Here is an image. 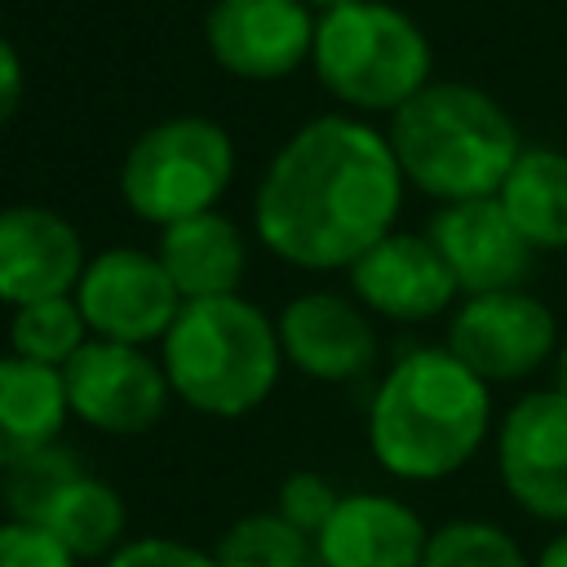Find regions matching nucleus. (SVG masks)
Wrapping results in <instances>:
<instances>
[{"mask_svg":"<svg viewBox=\"0 0 567 567\" xmlns=\"http://www.w3.org/2000/svg\"><path fill=\"white\" fill-rule=\"evenodd\" d=\"M403 173L381 128L332 111L301 124L266 164L252 195V235L284 266L350 270L377 239L399 230Z\"/></svg>","mask_w":567,"mask_h":567,"instance_id":"obj_1","label":"nucleus"},{"mask_svg":"<svg viewBox=\"0 0 567 567\" xmlns=\"http://www.w3.org/2000/svg\"><path fill=\"white\" fill-rule=\"evenodd\" d=\"M492 430V385L447 346H416L381 372L368 403V447L377 465L408 483L452 478Z\"/></svg>","mask_w":567,"mask_h":567,"instance_id":"obj_2","label":"nucleus"},{"mask_svg":"<svg viewBox=\"0 0 567 567\" xmlns=\"http://www.w3.org/2000/svg\"><path fill=\"white\" fill-rule=\"evenodd\" d=\"M385 142L403 182L434 204L496 195L523 151L509 111L465 80H430L390 115Z\"/></svg>","mask_w":567,"mask_h":567,"instance_id":"obj_3","label":"nucleus"},{"mask_svg":"<svg viewBox=\"0 0 567 567\" xmlns=\"http://www.w3.org/2000/svg\"><path fill=\"white\" fill-rule=\"evenodd\" d=\"M159 368L173 399L204 416L235 421L257 412L279 385V328L239 292L186 301L159 341Z\"/></svg>","mask_w":567,"mask_h":567,"instance_id":"obj_4","label":"nucleus"},{"mask_svg":"<svg viewBox=\"0 0 567 567\" xmlns=\"http://www.w3.org/2000/svg\"><path fill=\"white\" fill-rule=\"evenodd\" d=\"M310 71L346 115H394L434 80V53L416 18L390 0H354L315 18Z\"/></svg>","mask_w":567,"mask_h":567,"instance_id":"obj_5","label":"nucleus"},{"mask_svg":"<svg viewBox=\"0 0 567 567\" xmlns=\"http://www.w3.org/2000/svg\"><path fill=\"white\" fill-rule=\"evenodd\" d=\"M235 182V142L208 115H168L133 137L120 159V195L133 217L173 226L213 213Z\"/></svg>","mask_w":567,"mask_h":567,"instance_id":"obj_6","label":"nucleus"},{"mask_svg":"<svg viewBox=\"0 0 567 567\" xmlns=\"http://www.w3.org/2000/svg\"><path fill=\"white\" fill-rule=\"evenodd\" d=\"M478 381L514 385L536 377L558 354V323L540 297L527 288L461 297L447 315L443 341Z\"/></svg>","mask_w":567,"mask_h":567,"instance_id":"obj_7","label":"nucleus"},{"mask_svg":"<svg viewBox=\"0 0 567 567\" xmlns=\"http://www.w3.org/2000/svg\"><path fill=\"white\" fill-rule=\"evenodd\" d=\"M75 306L97 341L155 346L168 337L177 310L186 306L168 270L146 248H102L84 261L75 284Z\"/></svg>","mask_w":567,"mask_h":567,"instance_id":"obj_8","label":"nucleus"},{"mask_svg":"<svg viewBox=\"0 0 567 567\" xmlns=\"http://www.w3.org/2000/svg\"><path fill=\"white\" fill-rule=\"evenodd\" d=\"M62 390L71 421L120 439L159 425V416L173 403L168 377L151 350L97 337H89V346L62 368Z\"/></svg>","mask_w":567,"mask_h":567,"instance_id":"obj_9","label":"nucleus"},{"mask_svg":"<svg viewBox=\"0 0 567 567\" xmlns=\"http://www.w3.org/2000/svg\"><path fill=\"white\" fill-rule=\"evenodd\" d=\"M496 478L536 523L567 527V399L527 390L496 425Z\"/></svg>","mask_w":567,"mask_h":567,"instance_id":"obj_10","label":"nucleus"},{"mask_svg":"<svg viewBox=\"0 0 567 567\" xmlns=\"http://www.w3.org/2000/svg\"><path fill=\"white\" fill-rule=\"evenodd\" d=\"M204 44L235 80H284L310 62L315 13L306 0H213L204 13Z\"/></svg>","mask_w":567,"mask_h":567,"instance_id":"obj_11","label":"nucleus"},{"mask_svg":"<svg viewBox=\"0 0 567 567\" xmlns=\"http://www.w3.org/2000/svg\"><path fill=\"white\" fill-rule=\"evenodd\" d=\"M346 279L350 297L390 323H425L452 315L461 301L456 279L425 230H390L346 270Z\"/></svg>","mask_w":567,"mask_h":567,"instance_id":"obj_12","label":"nucleus"},{"mask_svg":"<svg viewBox=\"0 0 567 567\" xmlns=\"http://www.w3.org/2000/svg\"><path fill=\"white\" fill-rule=\"evenodd\" d=\"M275 328H279L284 363H292L310 381L346 385L377 363L372 315L346 292H332V288L297 292L279 310Z\"/></svg>","mask_w":567,"mask_h":567,"instance_id":"obj_13","label":"nucleus"},{"mask_svg":"<svg viewBox=\"0 0 567 567\" xmlns=\"http://www.w3.org/2000/svg\"><path fill=\"white\" fill-rule=\"evenodd\" d=\"M425 235L439 248V257L447 261L461 297L523 288L532 275V261H536L532 244L514 230V221L496 195L465 199V204H439Z\"/></svg>","mask_w":567,"mask_h":567,"instance_id":"obj_14","label":"nucleus"},{"mask_svg":"<svg viewBox=\"0 0 567 567\" xmlns=\"http://www.w3.org/2000/svg\"><path fill=\"white\" fill-rule=\"evenodd\" d=\"M84 239L62 213L44 204L0 208V301L9 310L49 297H71L84 275Z\"/></svg>","mask_w":567,"mask_h":567,"instance_id":"obj_15","label":"nucleus"},{"mask_svg":"<svg viewBox=\"0 0 567 567\" xmlns=\"http://www.w3.org/2000/svg\"><path fill=\"white\" fill-rule=\"evenodd\" d=\"M310 545L323 567H421L430 527L390 492H346Z\"/></svg>","mask_w":567,"mask_h":567,"instance_id":"obj_16","label":"nucleus"},{"mask_svg":"<svg viewBox=\"0 0 567 567\" xmlns=\"http://www.w3.org/2000/svg\"><path fill=\"white\" fill-rule=\"evenodd\" d=\"M155 257L168 270L182 301L235 297L248 275V239H244L239 221L226 217L221 208L164 226Z\"/></svg>","mask_w":567,"mask_h":567,"instance_id":"obj_17","label":"nucleus"},{"mask_svg":"<svg viewBox=\"0 0 567 567\" xmlns=\"http://www.w3.org/2000/svg\"><path fill=\"white\" fill-rule=\"evenodd\" d=\"M71 421L62 372L0 354V474L62 439Z\"/></svg>","mask_w":567,"mask_h":567,"instance_id":"obj_18","label":"nucleus"},{"mask_svg":"<svg viewBox=\"0 0 567 567\" xmlns=\"http://www.w3.org/2000/svg\"><path fill=\"white\" fill-rule=\"evenodd\" d=\"M496 199L532 252H567V151L523 146Z\"/></svg>","mask_w":567,"mask_h":567,"instance_id":"obj_19","label":"nucleus"},{"mask_svg":"<svg viewBox=\"0 0 567 567\" xmlns=\"http://www.w3.org/2000/svg\"><path fill=\"white\" fill-rule=\"evenodd\" d=\"M40 527L84 567V563H106L128 532V505L124 496L97 478V474H80L40 518Z\"/></svg>","mask_w":567,"mask_h":567,"instance_id":"obj_20","label":"nucleus"},{"mask_svg":"<svg viewBox=\"0 0 567 567\" xmlns=\"http://www.w3.org/2000/svg\"><path fill=\"white\" fill-rule=\"evenodd\" d=\"M89 323L75 306V297H49L18 306L9 315V354L62 372L84 346H89Z\"/></svg>","mask_w":567,"mask_h":567,"instance_id":"obj_21","label":"nucleus"},{"mask_svg":"<svg viewBox=\"0 0 567 567\" xmlns=\"http://www.w3.org/2000/svg\"><path fill=\"white\" fill-rule=\"evenodd\" d=\"M80 474H89L84 461H80V452L58 439V443H49V447L22 456L18 465H9V470L0 474V505H4V514H9L13 523H35V527H40V518L49 514V505H53Z\"/></svg>","mask_w":567,"mask_h":567,"instance_id":"obj_22","label":"nucleus"},{"mask_svg":"<svg viewBox=\"0 0 567 567\" xmlns=\"http://www.w3.org/2000/svg\"><path fill=\"white\" fill-rule=\"evenodd\" d=\"M213 554L221 567H306L315 558V545L284 514L257 509L235 518L213 545Z\"/></svg>","mask_w":567,"mask_h":567,"instance_id":"obj_23","label":"nucleus"},{"mask_svg":"<svg viewBox=\"0 0 567 567\" xmlns=\"http://www.w3.org/2000/svg\"><path fill=\"white\" fill-rule=\"evenodd\" d=\"M421 567H532L523 545L487 518H452L430 532Z\"/></svg>","mask_w":567,"mask_h":567,"instance_id":"obj_24","label":"nucleus"},{"mask_svg":"<svg viewBox=\"0 0 567 567\" xmlns=\"http://www.w3.org/2000/svg\"><path fill=\"white\" fill-rule=\"evenodd\" d=\"M341 492L319 474V470H292L284 483H279V496H275V514H284L297 532H306L315 540V532L328 523V514L337 509Z\"/></svg>","mask_w":567,"mask_h":567,"instance_id":"obj_25","label":"nucleus"},{"mask_svg":"<svg viewBox=\"0 0 567 567\" xmlns=\"http://www.w3.org/2000/svg\"><path fill=\"white\" fill-rule=\"evenodd\" d=\"M102 567H221L213 549H195L173 536H137L124 540Z\"/></svg>","mask_w":567,"mask_h":567,"instance_id":"obj_26","label":"nucleus"},{"mask_svg":"<svg viewBox=\"0 0 567 567\" xmlns=\"http://www.w3.org/2000/svg\"><path fill=\"white\" fill-rule=\"evenodd\" d=\"M0 567H80L44 527L35 523H0Z\"/></svg>","mask_w":567,"mask_h":567,"instance_id":"obj_27","label":"nucleus"},{"mask_svg":"<svg viewBox=\"0 0 567 567\" xmlns=\"http://www.w3.org/2000/svg\"><path fill=\"white\" fill-rule=\"evenodd\" d=\"M22 89H27L22 58H18V49L0 35V124H9V120H13V111L22 106Z\"/></svg>","mask_w":567,"mask_h":567,"instance_id":"obj_28","label":"nucleus"},{"mask_svg":"<svg viewBox=\"0 0 567 567\" xmlns=\"http://www.w3.org/2000/svg\"><path fill=\"white\" fill-rule=\"evenodd\" d=\"M532 567H567V527H558V536L536 554Z\"/></svg>","mask_w":567,"mask_h":567,"instance_id":"obj_29","label":"nucleus"},{"mask_svg":"<svg viewBox=\"0 0 567 567\" xmlns=\"http://www.w3.org/2000/svg\"><path fill=\"white\" fill-rule=\"evenodd\" d=\"M549 390H558L563 399H567V341H558V354H554V385Z\"/></svg>","mask_w":567,"mask_h":567,"instance_id":"obj_30","label":"nucleus"},{"mask_svg":"<svg viewBox=\"0 0 567 567\" xmlns=\"http://www.w3.org/2000/svg\"><path fill=\"white\" fill-rule=\"evenodd\" d=\"M346 4H354V0H306V9L319 18V13H332V9H346Z\"/></svg>","mask_w":567,"mask_h":567,"instance_id":"obj_31","label":"nucleus"},{"mask_svg":"<svg viewBox=\"0 0 567 567\" xmlns=\"http://www.w3.org/2000/svg\"><path fill=\"white\" fill-rule=\"evenodd\" d=\"M306 567H323V563H319V558H310V563H306Z\"/></svg>","mask_w":567,"mask_h":567,"instance_id":"obj_32","label":"nucleus"}]
</instances>
